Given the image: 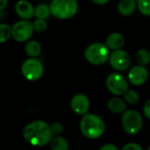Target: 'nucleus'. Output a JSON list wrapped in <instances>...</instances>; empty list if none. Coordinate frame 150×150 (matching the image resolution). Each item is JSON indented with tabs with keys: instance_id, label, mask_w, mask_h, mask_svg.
I'll list each match as a JSON object with an SVG mask.
<instances>
[{
	"instance_id": "nucleus-1",
	"label": "nucleus",
	"mask_w": 150,
	"mask_h": 150,
	"mask_svg": "<svg viewBox=\"0 0 150 150\" xmlns=\"http://www.w3.org/2000/svg\"><path fill=\"white\" fill-rule=\"evenodd\" d=\"M22 135L29 144L38 148L47 145L53 137L50 126L42 120L27 124L23 129Z\"/></svg>"
},
{
	"instance_id": "nucleus-2",
	"label": "nucleus",
	"mask_w": 150,
	"mask_h": 150,
	"mask_svg": "<svg viewBox=\"0 0 150 150\" xmlns=\"http://www.w3.org/2000/svg\"><path fill=\"white\" fill-rule=\"evenodd\" d=\"M80 130L83 136L95 140L103 135L105 130L104 120L95 114H84L80 122Z\"/></svg>"
},
{
	"instance_id": "nucleus-3",
	"label": "nucleus",
	"mask_w": 150,
	"mask_h": 150,
	"mask_svg": "<svg viewBox=\"0 0 150 150\" xmlns=\"http://www.w3.org/2000/svg\"><path fill=\"white\" fill-rule=\"evenodd\" d=\"M51 14L60 19L74 17L78 11L76 0H53L49 5Z\"/></svg>"
},
{
	"instance_id": "nucleus-4",
	"label": "nucleus",
	"mask_w": 150,
	"mask_h": 150,
	"mask_svg": "<svg viewBox=\"0 0 150 150\" xmlns=\"http://www.w3.org/2000/svg\"><path fill=\"white\" fill-rule=\"evenodd\" d=\"M110 56L108 47L101 42H94L90 44L84 51L85 59L91 65H104Z\"/></svg>"
},
{
	"instance_id": "nucleus-5",
	"label": "nucleus",
	"mask_w": 150,
	"mask_h": 150,
	"mask_svg": "<svg viewBox=\"0 0 150 150\" xmlns=\"http://www.w3.org/2000/svg\"><path fill=\"white\" fill-rule=\"evenodd\" d=\"M121 124L124 131L127 134L135 135L142 131L143 126V119L138 111L128 110L122 113Z\"/></svg>"
},
{
	"instance_id": "nucleus-6",
	"label": "nucleus",
	"mask_w": 150,
	"mask_h": 150,
	"mask_svg": "<svg viewBox=\"0 0 150 150\" xmlns=\"http://www.w3.org/2000/svg\"><path fill=\"white\" fill-rule=\"evenodd\" d=\"M43 65L42 63L35 57L26 59L22 66L21 72L23 76L30 81H35L41 78L43 74Z\"/></svg>"
},
{
	"instance_id": "nucleus-7",
	"label": "nucleus",
	"mask_w": 150,
	"mask_h": 150,
	"mask_svg": "<svg viewBox=\"0 0 150 150\" xmlns=\"http://www.w3.org/2000/svg\"><path fill=\"white\" fill-rule=\"evenodd\" d=\"M107 89L114 95H122L128 89V80L120 72H112L106 79Z\"/></svg>"
},
{
	"instance_id": "nucleus-8",
	"label": "nucleus",
	"mask_w": 150,
	"mask_h": 150,
	"mask_svg": "<svg viewBox=\"0 0 150 150\" xmlns=\"http://www.w3.org/2000/svg\"><path fill=\"white\" fill-rule=\"evenodd\" d=\"M33 23L24 19L16 22L11 27V36L13 39L18 42H23L28 41L33 34Z\"/></svg>"
},
{
	"instance_id": "nucleus-9",
	"label": "nucleus",
	"mask_w": 150,
	"mask_h": 150,
	"mask_svg": "<svg viewBox=\"0 0 150 150\" xmlns=\"http://www.w3.org/2000/svg\"><path fill=\"white\" fill-rule=\"evenodd\" d=\"M110 65L118 72H123L129 68L131 65V57L128 53L122 49L113 50L109 56Z\"/></svg>"
},
{
	"instance_id": "nucleus-10",
	"label": "nucleus",
	"mask_w": 150,
	"mask_h": 150,
	"mask_svg": "<svg viewBox=\"0 0 150 150\" xmlns=\"http://www.w3.org/2000/svg\"><path fill=\"white\" fill-rule=\"evenodd\" d=\"M149 78V72L145 66L135 65L128 72V81L134 86L143 85Z\"/></svg>"
},
{
	"instance_id": "nucleus-11",
	"label": "nucleus",
	"mask_w": 150,
	"mask_h": 150,
	"mask_svg": "<svg viewBox=\"0 0 150 150\" xmlns=\"http://www.w3.org/2000/svg\"><path fill=\"white\" fill-rule=\"evenodd\" d=\"M70 107L76 114L83 116L89 111L90 100L85 95L77 94L72 97L70 101Z\"/></svg>"
},
{
	"instance_id": "nucleus-12",
	"label": "nucleus",
	"mask_w": 150,
	"mask_h": 150,
	"mask_svg": "<svg viewBox=\"0 0 150 150\" xmlns=\"http://www.w3.org/2000/svg\"><path fill=\"white\" fill-rule=\"evenodd\" d=\"M15 11L18 17L23 19H30L34 15V8L26 0H19L15 5Z\"/></svg>"
},
{
	"instance_id": "nucleus-13",
	"label": "nucleus",
	"mask_w": 150,
	"mask_h": 150,
	"mask_svg": "<svg viewBox=\"0 0 150 150\" xmlns=\"http://www.w3.org/2000/svg\"><path fill=\"white\" fill-rule=\"evenodd\" d=\"M125 44V37L120 33H112L110 34L106 40L105 45L108 47L109 50H116L121 49Z\"/></svg>"
},
{
	"instance_id": "nucleus-14",
	"label": "nucleus",
	"mask_w": 150,
	"mask_h": 150,
	"mask_svg": "<svg viewBox=\"0 0 150 150\" xmlns=\"http://www.w3.org/2000/svg\"><path fill=\"white\" fill-rule=\"evenodd\" d=\"M137 8L136 0H120L118 4L119 12L125 17L131 16Z\"/></svg>"
},
{
	"instance_id": "nucleus-15",
	"label": "nucleus",
	"mask_w": 150,
	"mask_h": 150,
	"mask_svg": "<svg viewBox=\"0 0 150 150\" xmlns=\"http://www.w3.org/2000/svg\"><path fill=\"white\" fill-rule=\"evenodd\" d=\"M107 107L109 111L115 114L123 113L127 109L126 102L119 97H112L107 103Z\"/></svg>"
},
{
	"instance_id": "nucleus-16",
	"label": "nucleus",
	"mask_w": 150,
	"mask_h": 150,
	"mask_svg": "<svg viewBox=\"0 0 150 150\" xmlns=\"http://www.w3.org/2000/svg\"><path fill=\"white\" fill-rule=\"evenodd\" d=\"M26 55L31 57H37L41 52V45L37 41H29L25 45Z\"/></svg>"
},
{
	"instance_id": "nucleus-17",
	"label": "nucleus",
	"mask_w": 150,
	"mask_h": 150,
	"mask_svg": "<svg viewBox=\"0 0 150 150\" xmlns=\"http://www.w3.org/2000/svg\"><path fill=\"white\" fill-rule=\"evenodd\" d=\"M49 144L52 150H69V142L60 135L52 137Z\"/></svg>"
},
{
	"instance_id": "nucleus-18",
	"label": "nucleus",
	"mask_w": 150,
	"mask_h": 150,
	"mask_svg": "<svg viewBox=\"0 0 150 150\" xmlns=\"http://www.w3.org/2000/svg\"><path fill=\"white\" fill-rule=\"evenodd\" d=\"M135 59L139 65L146 67L150 64V52L146 49H141L136 52Z\"/></svg>"
},
{
	"instance_id": "nucleus-19",
	"label": "nucleus",
	"mask_w": 150,
	"mask_h": 150,
	"mask_svg": "<svg viewBox=\"0 0 150 150\" xmlns=\"http://www.w3.org/2000/svg\"><path fill=\"white\" fill-rule=\"evenodd\" d=\"M50 14V8L45 4H40L34 8V15L37 19H46L49 17Z\"/></svg>"
},
{
	"instance_id": "nucleus-20",
	"label": "nucleus",
	"mask_w": 150,
	"mask_h": 150,
	"mask_svg": "<svg viewBox=\"0 0 150 150\" xmlns=\"http://www.w3.org/2000/svg\"><path fill=\"white\" fill-rule=\"evenodd\" d=\"M124 99L125 102L127 103L130 105H135L139 103L140 100V96L139 94L134 90V89H127L125 93H124Z\"/></svg>"
},
{
	"instance_id": "nucleus-21",
	"label": "nucleus",
	"mask_w": 150,
	"mask_h": 150,
	"mask_svg": "<svg viewBox=\"0 0 150 150\" xmlns=\"http://www.w3.org/2000/svg\"><path fill=\"white\" fill-rule=\"evenodd\" d=\"M11 36V27L4 23L0 24V43L7 42Z\"/></svg>"
},
{
	"instance_id": "nucleus-22",
	"label": "nucleus",
	"mask_w": 150,
	"mask_h": 150,
	"mask_svg": "<svg viewBox=\"0 0 150 150\" xmlns=\"http://www.w3.org/2000/svg\"><path fill=\"white\" fill-rule=\"evenodd\" d=\"M140 12L147 17L150 16V0H136Z\"/></svg>"
},
{
	"instance_id": "nucleus-23",
	"label": "nucleus",
	"mask_w": 150,
	"mask_h": 150,
	"mask_svg": "<svg viewBox=\"0 0 150 150\" xmlns=\"http://www.w3.org/2000/svg\"><path fill=\"white\" fill-rule=\"evenodd\" d=\"M33 27L34 31L42 33V32L46 31V29L47 28V23L46 19H37L33 22Z\"/></svg>"
},
{
	"instance_id": "nucleus-24",
	"label": "nucleus",
	"mask_w": 150,
	"mask_h": 150,
	"mask_svg": "<svg viewBox=\"0 0 150 150\" xmlns=\"http://www.w3.org/2000/svg\"><path fill=\"white\" fill-rule=\"evenodd\" d=\"M50 128H51V132L53 136H57V135H61L63 132V126L59 123V122H55L53 123L52 125H50Z\"/></svg>"
},
{
	"instance_id": "nucleus-25",
	"label": "nucleus",
	"mask_w": 150,
	"mask_h": 150,
	"mask_svg": "<svg viewBox=\"0 0 150 150\" xmlns=\"http://www.w3.org/2000/svg\"><path fill=\"white\" fill-rule=\"evenodd\" d=\"M121 150H143L142 147L137 143L134 142H130L126 144Z\"/></svg>"
},
{
	"instance_id": "nucleus-26",
	"label": "nucleus",
	"mask_w": 150,
	"mask_h": 150,
	"mask_svg": "<svg viewBox=\"0 0 150 150\" xmlns=\"http://www.w3.org/2000/svg\"><path fill=\"white\" fill-rule=\"evenodd\" d=\"M143 113L145 115V117L150 119V99L148 100L146 102V103L144 104V107H143Z\"/></svg>"
},
{
	"instance_id": "nucleus-27",
	"label": "nucleus",
	"mask_w": 150,
	"mask_h": 150,
	"mask_svg": "<svg viewBox=\"0 0 150 150\" xmlns=\"http://www.w3.org/2000/svg\"><path fill=\"white\" fill-rule=\"evenodd\" d=\"M100 150H119V149L114 144L107 143V144H105L104 146H102Z\"/></svg>"
},
{
	"instance_id": "nucleus-28",
	"label": "nucleus",
	"mask_w": 150,
	"mask_h": 150,
	"mask_svg": "<svg viewBox=\"0 0 150 150\" xmlns=\"http://www.w3.org/2000/svg\"><path fill=\"white\" fill-rule=\"evenodd\" d=\"M8 4V0H0V11H3Z\"/></svg>"
},
{
	"instance_id": "nucleus-29",
	"label": "nucleus",
	"mask_w": 150,
	"mask_h": 150,
	"mask_svg": "<svg viewBox=\"0 0 150 150\" xmlns=\"http://www.w3.org/2000/svg\"><path fill=\"white\" fill-rule=\"evenodd\" d=\"M93 3L97 4H107L110 0H91Z\"/></svg>"
},
{
	"instance_id": "nucleus-30",
	"label": "nucleus",
	"mask_w": 150,
	"mask_h": 150,
	"mask_svg": "<svg viewBox=\"0 0 150 150\" xmlns=\"http://www.w3.org/2000/svg\"><path fill=\"white\" fill-rule=\"evenodd\" d=\"M147 150H150V146L148 148V149H147Z\"/></svg>"
}]
</instances>
